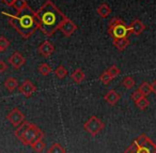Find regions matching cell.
I'll return each instance as SVG.
<instances>
[{
    "label": "cell",
    "instance_id": "6da1fadb",
    "mask_svg": "<svg viewBox=\"0 0 156 153\" xmlns=\"http://www.w3.org/2000/svg\"><path fill=\"white\" fill-rule=\"evenodd\" d=\"M39 29L46 37H51L60 29V26L66 16L57 8L52 1L47 0L35 12Z\"/></svg>",
    "mask_w": 156,
    "mask_h": 153
},
{
    "label": "cell",
    "instance_id": "7a4b0ae2",
    "mask_svg": "<svg viewBox=\"0 0 156 153\" xmlns=\"http://www.w3.org/2000/svg\"><path fill=\"white\" fill-rule=\"evenodd\" d=\"M2 15L9 17V24L24 39H29L32 37L39 29L35 12L29 5L22 11L17 12L16 15H12L5 12H2Z\"/></svg>",
    "mask_w": 156,
    "mask_h": 153
},
{
    "label": "cell",
    "instance_id": "3957f363",
    "mask_svg": "<svg viewBox=\"0 0 156 153\" xmlns=\"http://www.w3.org/2000/svg\"><path fill=\"white\" fill-rule=\"evenodd\" d=\"M14 135L22 144L26 146H31L34 141L44 138L43 131L37 125L26 120L20 126L16 127V129L14 131Z\"/></svg>",
    "mask_w": 156,
    "mask_h": 153
},
{
    "label": "cell",
    "instance_id": "277c9868",
    "mask_svg": "<svg viewBox=\"0 0 156 153\" xmlns=\"http://www.w3.org/2000/svg\"><path fill=\"white\" fill-rule=\"evenodd\" d=\"M124 153H156V144L145 134H140Z\"/></svg>",
    "mask_w": 156,
    "mask_h": 153
},
{
    "label": "cell",
    "instance_id": "5b68a950",
    "mask_svg": "<svg viewBox=\"0 0 156 153\" xmlns=\"http://www.w3.org/2000/svg\"><path fill=\"white\" fill-rule=\"evenodd\" d=\"M108 35L112 38V40H115L128 38L132 33L129 30V26H127L123 20L113 17L108 24Z\"/></svg>",
    "mask_w": 156,
    "mask_h": 153
},
{
    "label": "cell",
    "instance_id": "8992f818",
    "mask_svg": "<svg viewBox=\"0 0 156 153\" xmlns=\"http://www.w3.org/2000/svg\"><path fill=\"white\" fill-rule=\"evenodd\" d=\"M83 129L94 137V136L98 135L103 129H105V123L101 120L98 117L92 116L89 118V120L83 124Z\"/></svg>",
    "mask_w": 156,
    "mask_h": 153
},
{
    "label": "cell",
    "instance_id": "52a82bcc",
    "mask_svg": "<svg viewBox=\"0 0 156 153\" xmlns=\"http://www.w3.org/2000/svg\"><path fill=\"white\" fill-rule=\"evenodd\" d=\"M7 120L13 125L14 127H17L25 121V115L20 108H13L9 114L7 115Z\"/></svg>",
    "mask_w": 156,
    "mask_h": 153
},
{
    "label": "cell",
    "instance_id": "ba28073f",
    "mask_svg": "<svg viewBox=\"0 0 156 153\" xmlns=\"http://www.w3.org/2000/svg\"><path fill=\"white\" fill-rule=\"evenodd\" d=\"M18 90H20V94L24 95L27 99H29V97H32L33 93L37 90V88L31 80L27 79V80H25L20 86H18Z\"/></svg>",
    "mask_w": 156,
    "mask_h": 153
},
{
    "label": "cell",
    "instance_id": "9c48e42d",
    "mask_svg": "<svg viewBox=\"0 0 156 153\" xmlns=\"http://www.w3.org/2000/svg\"><path fill=\"white\" fill-rule=\"evenodd\" d=\"M59 30L64 35V37H71V35L77 30V26H76V24L73 22V20H71L69 18L66 17L62 22Z\"/></svg>",
    "mask_w": 156,
    "mask_h": 153
},
{
    "label": "cell",
    "instance_id": "30bf717a",
    "mask_svg": "<svg viewBox=\"0 0 156 153\" xmlns=\"http://www.w3.org/2000/svg\"><path fill=\"white\" fill-rule=\"evenodd\" d=\"M9 63L12 65V67L15 70H18L26 63V58L20 54V52H15L10 56Z\"/></svg>",
    "mask_w": 156,
    "mask_h": 153
},
{
    "label": "cell",
    "instance_id": "8fae6325",
    "mask_svg": "<svg viewBox=\"0 0 156 153\" xmlns=\"http://www.w3.org/2000/svg\"><path fill=\"white\" fill-rule=\"evenodd\" d=\"M37 52L41 56L45 57V58H48L50 57L52 54L55 53V46L50 43L49 41H44L41 45L37 48Z\"/></svg>",
    "mask_w": 156,
    "mask_h": 153
},
{
    "label": "cell",
    "instance_id": "7c38bea8",
    "mask_svg": "<svg viewBox=\"0 0 156 153\" xmlns=\"http://www.w3.org/2000/svg\"><path fill=\"white\" fill-rule=\"evenodd\" d=\"M129 30L132 35H140L143 31L145 30V25L143 24L141 20H135L132 22V24L129 25Z\"/></svg>",
    "mask_w": 156,
    "mask_h": 153
},
{
    "label": "cell",
    "instance_id": "4fadbf2b",
    "mask_svg": "<svg viewBox=\"0 0 156 153\" xmlns=\"http://www.w3.org/2000/svg\"><path fill=\"white\" fill-rule=\"evenodd\" d=\"M120 99H121V95H120L115 90H113V89L109 90L108 92H107L106 94L104 95V100L110 106H115V104H117L118 102L120 101Z\"/></svg>",
    "mask_w": 156,
    "mask_h": 153
},
{
    "label": "cell",
    "instance_id": "5bb4252c",
    "mask_svg": "<svg viewBox=\"0 0 156 153\" xmlns=\"http://www.w3.org/2000/svg\"><path fill=\"white\" fill-rule=\"evenodd\" d=\"M71 78L73 79V82H75V84L79 85L86 79V74L81 69H76L75 71L71 74Z\"/></svg>",
    "mask_w": 156,
    "mask_h": 153
},
{
    "label": "cell",
    "instance_id": "9a60e30c",
    "mask_svg": "<svg viewBox=\"0 0 156 153\" xmlns=\"http://www.w3.org/2000/svg\"><path fill=\"white\" fill-rule=\"evenodd\" d=\"M113 41V45L115 47L117 48L119 52H123L128 45H129V40L128 38H122V39H115V40H112Z\"/></svg>",
    "mask_w": 156,
    "mask_h": 153
},
{
    "label": "cell",
    "instance_id": "2e32d148",
    "mask_svg": "<svg viewBox=\"0 0 156 153\" xmlns=\"http://www.w3.org/2000/svg\"><path fill=\"white\" fill-rule=\"evenodd\" d=\"M96 13L102 18H106L111 14V9L107 3H102V5L96 9Z\"/></svg>",
    "mask_w": 156,
    "mask_h": 153
},
{
    "label": "cell",
    "instance_id": "e0dca14e",
    "mask_svg": "<svg viewBox=\"0 0 156 153\" xmlns=\"http://www.w3.org/2000/svg\"><path fill=\"white\" fill-rule=\"evenodd\" d=\"M18 80L14 77H9L5 79V87L9 92H13L16 88H18Z\"/></svg>",
    "mask_w": 156,
    "mask_h": 153
},
{
    "label": "cell",
    "instance_id": "ac0fdd59",
    "mask_svg": "<svg viewBox=\"0 0 156 153\" xmlns=\"http://www.w3.org/2000/svg\"><path fill=\"white\" fill-rule=\"evenodd\" d=\"M55 75H56V77L58 78V79H60V80L64 79V78L67 76L66 67H65L63 64H60L56 70H55Z\"/></svg>",
    "mask_w": 156,
    "mask_h": 153
},
{
    "label": "cell",
    "instance_id": "d6986e66",
    "mask_svg": "<svg viewBox=\"0 0 156 153\" xmlns=\"http://www.w3.org/2000/svg\"><path fill=\"white\" fill-rule=\"evenodd\" d=\"M138 90L140 91L143 97H147V95H150L152 92V86H151V84H149L147 82H143L142 84L139 86Z\"/></svg>",
    "mask_w": 156,
    "mask_h": 153
},
{
    "label": "cell",
    "instance_id": "ffe728a7",
    "mask_svg": "<svg viewBox=\"0 0 156 153\" xmlns=\"http://www.w3.org/2000/svg\"><path fill=\"white\" fill-rule=\"evenodd\" d=\"M30 147L32 148L33 151H35V152L42 153L44 151V149L46 148V144L43 141V139H39V140H37V141L33 142Z\"/></svg>",
    "mask_w": 156,
    "mask_h": 153
},
{
    "label": "cell",
    "instance_id": "44dd1931",
    "mask_svg": "<svg viewBox=\"0 0 156 153\" xmlns=\"http://www.w3.org/2000/svg\"><path fill=\"white\" fill-rule=\"evenodd\" d=\"M47 153H66V152H65V149L63 148L62 144H60L59 142H54L50 146V148L48 149Z\"/></svg>",
    "mask_w": 156,
    "mask_h": 153
},
{
    "label": "cell",
    "instance_id": "7402d4cb",
    "mask_svg": "<svg viewBox=\"0 0 156 153\" xmlns=\"http://www.w3.org/2000/svg\"><path fill=\"white\" fill-rule=\"evenodd\" d=\"M26 7H28V3H27V0H15V2L13 5V9L16 12H20L22 10H24Z\"/></svg>",
    "mask_w": 156,
    "mask_h": 153
},
{
    "label": "cell",
    "instance_id": "603a6c76",
    "mask_svg": "<svg viewBox=\"0 0 156 153\" xmlns=\"http://www.w3.org/2000/svg\"><path fill=\"white\" fill-rule=\"evenodd\" d=\"M39 72H40V74H42L43 76H48L52 72V69L47 63H42V64L39 65Z\"/></svg>",
    "mask_w": 156,
    "mask_h": 153
},
{
    "label": "cell",
    "instance_id": "cb8c5ba5",
    "mask_svg": "<svg viewBox=\"0 0 156 153\" xmlns=\"http://www.w3.org/2000/svg\"><path fill=\"white\" fill-rule=\"evenodd\" d=\"M135 104H136V106L139 108L140 110H144L147 108V106H149V101H147V97H141L140 100H138L137 102H135Z\"/></svg>",
    "mask_w": 156,
    "mask_h": 153
},
{
    "label": "cell",
    "instance_id": "d4e9b609",
    "mask_svg": "<svg viewBox=\"0 0 156 153\" xmlns=\"http://www.w3.org/2000/svg\"><path fill=\"white\" fill-rule=\"evenodd\" d=\"M106 71L108 72L109 75H110L111 77L113 78V79H115V78H117L118 76H119L120 74H121V71H120V69L115 64H113V65H111V67H109L108 69L106 70Z\"/></svg>",
    "mask_w": 156,
    "mask_h": 153
},
{
    "label": "cell",
    "instance_id": "484cf974",
    "mask_svg": "<svg viewBox=\"0 0 156 153\" xmlns=\"http://www.w3.org/2000/svg\"><path fill=\"white\" fill-rule=\"evenodd\" d=\"M122 85H123V86L125 87L127 90H130V89H133L135 87L134 78L130 77V76H127V77H125L123 79V82H122Z\"/></svg>",
    "mask_w": 156,
    "mask_h": 153
},
{
    "label": "cell",
    "instance_id": "4316f807",
    "mask_svg": "<svg viewBox=\"0 0 156 153\" xmlns=\"http://www.w3.org/2000/svg\"><path fill=\"white\" fill-rule=\"evenodd\" d=\"M100 80L103 82L104 85H109L111 82L113 80V78L111 77L110 75H109V73L107 71H105L104 73L102 74V75L100 76Z\"/></svg>",
    "mask_w": 156,
    "mask_h": 153
},
{
    "label": "cell",
    "instance_id": "83f0119b",
    "mask_svg": "<svg viewBox=\"0 0 156 153\" xmlns=\"http://www.w3.org/2000/svg\"><path fill=\"white\" fill-rule=\"evenodd\" d=\"M10 46V41L5 37H0V48L2 49V52L7 50Z\"/></svg>",
    "mask_w": 156,
    "mask_h": 153
},
{
    "label": "cell",
    "instance_id": "f1b7e54d",
    "mask_svg": "<svg viewBox=\"0 0 156 153\" xmlns=\"http://www.w3.org/2000/svg\"><path fill=\"white\" fill-rule=\"evenodd\" d=\"M141 97H143V95L141 94V92L139 90H136V91H134V92L132 93V100L134 102H137L138 100H140Z\"/></svg>",
    "mask_w": 156,
    "mask_h": 153
},
{
    "label": "cell",
    "instance_id": "f546056e",
    "mask_svg": "<svg viewBox=\"0 0 156 153\" xmlns=\"http://www.w3.org/2000/svg\"><path fill=\"white\" fill-rule=\"evenodd\" d=\"M8 70V64L3 60H0V74L5 73Z\"/></svg>",
    "mask_w": 156,
    "mask_h": 153
},
{
    "label": "cell",
    "instance_id": "4dcf8cb0",
    "mask_svg": "<svg viewBox=\"0 0 156 153\" xmlns=\"http://www.w3.org/2000/svg\"><path fill=\"white\" fill-rule=\"evenodd\" d=\"M2 1V3H5V5H8V7H13L14 2H15V0H1Z\"/></svg>",
    "mask_w": 156,
    "mask_h": 153
},
{
    "label": "cell",
    "instance_id": "1f68e13d",
    "mask_svg": "<svg viewBox=\"0 0 156 153\" xmlns=\"http://www.w3.org/2000/svg\"><path fill=\"white\" fill-rule=\"evenodd\" d=\"M151 86H152V92L154 93V94L156 95V79L154 80L153 82L151 84Z\"/></svg>",
    "mask_w": 156,
    "mask_h": 153
},
{
    "label": "cell",
    "instance_id": "d6a6232c",
    "mask_svg": "<svg viewBox=\"0 0 156 153\" xmlns=\"http://www.w3.org/2000/svg\"><path fill=\"white\" fill-rule=\"evenodd\" d=\"M1 53H2V49H1V48H0V54H1Z\"/></svg>",
    "mask_w": 156,
    "mask_h": 153
}]
</instances>
